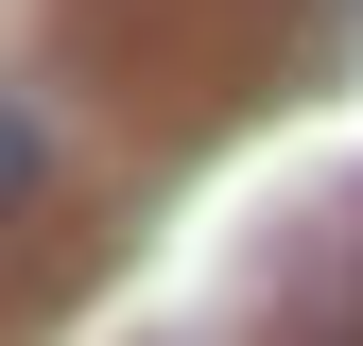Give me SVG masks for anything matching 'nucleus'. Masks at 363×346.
Instances as JSON below:
<instances>
[{
    "label": "nucleus",
    "instance_id": "obj_1",
    "mask_svg": "<svg viewBox=\"0 0 363 346\" xmlns=\"http://www.w3.org/2000/svg\"><path fill=\"white\" fill-rule=\"evenodd\" d=\"M35 191H52V104H18V121H0V208H35Z\"/></svg>",
    "mask_w": 363,
    "mask_h": 346
}]
</instances>
